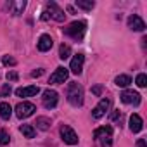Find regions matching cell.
Instances as JSON below:
<instances>
[{
  "label": "cell",
  "instance_id": "obj_1",
  "mask_svg": "<svg viewBox=\"0 0 147 147\" xmlns=\"http://www.w3.org/2000/svg\"><path fill=\"white\" fill-rule=\"evenodd\" d=\"M66 95H67V100H69L71 106L80 107V106L83 104V87L78 85L76 82H71V83L67 85V92H66Z\"/></svg>",
  "mask_w": 147,
  "mask_h": 147
},
{
  "label": "cell",
  "instance_id": "obj_2",
  "mask_svg": "<svg viewBox=\"0 0 147 147\" xmlns=\"http://www.w3.org/2000/svg\"><path fill=\"white\" fill-rule=\"evenodd\" d=\"M85 31H87V23H85V21H73V23L64 30V33H66L67 36H71L73 40H76V42H80V40L85 36Z\"/></svg>",
  "mask_w": 147,
  "mask_h": 147
},
{
  "label": "cell",
  "instance_id": "obj_3",
  "mask_svg": "<svg viewBox=\"0 0 147 147\" xmlns=\"http://www.w3.org/2000/svg\"><path fill=\"white\" fill-rule=\"evenodd\" d=\"M35 111H36V107H35V104H31V102H19V104L16 106V116H18L19 119H26V118L33 116Z\"/></svg>",
  "mask_w": 147,
  "mask_h": 147
},
{
  "label": "cell",
  "instance_id": "obj_4",
  "mask_svg": "<svg viewBox=\"0 0 147 147\" xmlns=\"http://www.w3.org/2000/svg\"><path fill=\"white\" fill-rule=\"evenodd\" d=\"M67 76H69V71H67L66 67L59 66V67L52 73V75H50L49 83H50V85H61V83H64V82L67 80Z\"/></svg>",
  "mask_w": 147,
  "mask_h": 147
},
{
  "label": "cell",
  "instance_id": "obj_5",
  "mask_svg": "<svg viewBox=\"0 0 147 147\" xmlns=\"http://www.w3.org/2000/svg\"><path fill=\"white\" fill-rule=\"evenodd\" d=\"M57 100H59V94H57L55 90L47 88V90L42 94V102H43V106H45L47 109H54V107L57 106Z\"/></svg>",
  "mask_w": 147,
  "mask_h": 147
},
{
  "label": "cell",
  "instance_id": "obj_6",
  "mask_svg": "<svg viewBox=\"0 0 147 147\" xmlns=\"http://www.w3.org/2000/svg\"><path fill=\"white\" fill-rule=\"evenodd\" d=\"M61 137H62L64 144H67V145L78 144V135L75 133V130H73L71 126H67V125H62L61 126Z\"/></svg>",
  "mask_w": 147,
  "mask_h": 147
},
{
  "label": "cell",
  "instance_id": "obj_7",
  "mask_svg": "<svg viewBox=\"0 0 147 147\" xmlns=\"http://www.w3.org/2000/svg\"><path fill=\"white\" fill-rule=\"evenodd\" d=\"M47 14H49V18H52V19H55V21H59V23H62L64 18H66L64 11H62L55 2H49V4H47Z\"/></svg>",
  "mask_w": 147,
  "mask_h": 147
},
{
  "label": "cell",
  "instance_id": "obj_8",
  "mask_svg": "<svg viewBox=\"0 0 147 147\" xmlns=\"http://www.w3.org/2000/svg\"><path fill=\"white\" fill-rule=\"evenodd\" d=\"M121 102H125V104H130V106H138L140 104V94L138 92H133V90H125L121 95Z\"/></svg>",
  "mask_w": 147,
  "mask_h": 147
},
{
  "label": "cell",
  "instance_id": "obj_9",
  "mask_svg": "<svg viewBox=\"0 0 147 147\" xmlns=\"http://www.w3.org/2000/svg\"><path fill=\"white\" fill-rule=\"evenodd\" d=\"M109 107H111V99H102L95 107H94V111H92V116L95 118V119H100L107 111H109Z\"/></svg>",
  "mask_w": 147,
  "mask_h": 147
},
{
  "label": "cell",
  "instance_id": "obj_10",
  "mask_svg": "<svg viewBox=\"0 0 147 147\" xmlns=\"http://www.w3.org/2000/svg\"><path fill=\"white\" fill-rule=\"evenodd\" d=\"M83 62H85V55H83L82 52L73 57L71 66H69V69H71L73 75H82V71H83Z\"/></svg>",
  "mask_w": 147,
  "mask_h": 147
},
{
  "label": "cell",
  "instance_id": "obj_11",
  "mask_svg": "<svg viewBox=\"0 0 147 147\" xmlns=\"http://www.w3.org/2000/svg\"><path fill=\"white\" fill-rule=\"evenodd\" d=\"M128 28L133 30V31H144V30H145V23H144V19H142L140 16L131 14V16L128 18Z\"/></svg>",
  "mask_w": 147,
  "mask_h": 147
},
{
  "label": "cell",
  "instance_id": "obj_12",
  "mask_svg": "<svg viewBox=\"0 0 147 147\" xmlns=\"http://www.w3.org/2000/svg\"><path fill=\"white\" fill-rule=\"evenodd\" d=\"M36 94H40V88H38L36 85L23 87V88H18V90H16V95H18V97H33V95H36Z\"/></svg>",
  "mask_w": 147,
  "mask_h": 147
},
{
  "label": "cell",
  "instance_id": "obj_13",
  "mask_svg": "<svg viewBox=\"0 0 147 147\" xmlns=\"http://www.w3.org/2000/svg\"><path fill=\"white\" fill-rule=\"evenodd\" d=\"M52 45H54V42H52V36H50V35H42V36L38 38V50H40V52L50 50Z\"/></svg>",
  "mask_w": 147,
  "mask_h": 147
},
{
  "label": "cell",
  "instance_id": "obj_14",
  "mask_svg": "<svg viewBox=\"0 0 147 147\" xmlns=\"http://www.w3.org/2000/svg\"><path fill=\"white\" fill-rule=\"evenodd\" d=\"M142 126H144L142 118H140L138 114H131V116H130V130H131L133 133H138V131L142 130Z\"/></svg>",
  "mask_w": 147,
  "mask_h": 147
},
{
  "label": "cell",
  "instance_id": "obj_15",
  "mask_svg": "<svg viewBox=\"0 0 147 147\" xmlns=\"http://www.w3.org/2000/svg\"><path fill=\"white\" fill-rule=\"evenodd\" d=\"M35 125H36V128L38 130H49L50 128V125H52V121H50V118H47V116H38L36 118V121H35Z\"/></svg>",
  "mask_w": 147,
  "mask_h": 147
},
{
  "label": "cell",
  "instance_id": "obj_16",
  "mask_svg": "<svg viewBox=\"0 0 147 147\" xmlns=\"http://www.w3.org/2000/svg\"><path fill=\"white\" fill-rule=\"evenodd\" d=\"M12 114V107L9 102H0V118L2 119H9Z\"/></svg>",
  "mask_w": 147,
  "mask_h": 147
},
{
  "label": "cell",
  "instance_id": "obj_17",
  "mask_svg": "<svg viewBox=\"0 0 147 147\" xmlns=\"http://www.w3.org/2000/svg\"><path fill=\"white\" fill-rule=\"evenodd\" d=\"M11 11H12V14L14 16H18V14H21L23 11H24V7H26V2L23 0V2H9V5H7Z\"/></svg>",
  "mask_w": 147,
  "mask_h": 147
},
{
  "label": "cell",
  "instance_id": "obj_18",
  "mask_svg": "<svg viewBox=\"0 0 147 147\" xmlns=\"http://www.w3.org/2000/svg\"><path fill=\"white\" fill-rule=\"evenodd\" d=\"M114 83H116L118 87H121V88H125V87H128V85L131 83V78H130L128 75H119V76H116V80H114Z\"/></svg>",
  "mask_w": 147,
  "mask_h": 147
},
{
  "label": "cell",
  "instance_id": "obj_19",
  "mask_svg": "<svg viewBox=\"0 0 147 147\" xmlns=\"http://www.w3.org/2000/svg\"><path fill=\"white\" fill-rule=\"evenodd\" d=\"M19 131H21L26 138H33V137H35V133H36V131H35V128H33L31 125H21V126H19Z\"/></svg>",
  "mask_w": 147,
  "mask_h": 147
},
{
  "label": "cell",
  "instance_id": "obj_20",
  "mask_svg": "<svg viewBox=\"0 0 147 147\" xmlns=\"http://www.w3.org/2000/svg\"><path fill=\"white\" fill-rule=\"evenodd\" d=\"M76 5L83 11H92L95 7V2H92V0H88V2L87 0H76Z\"/></svg>",
  "mask_w": 147,
  "mask_h": 147
},
{
  "label": "cell",
  "instance_id": "obj_21",
  "mask_svg": "<svg viewBox=\"0 0 147 147\" xmlns=\"http://www.w3.org/2000/svg\"><path fill=\"white\" fill-rule=\"evenodd\" d=\"M109 133H113V128L107 125V126H100V128H97V130L94 131V137L99 138V137H102V135H109Z\"/></svg>",
  "mask_w": 147,
  "mask_h": 147
},
{
  "label": "cell",
  "instance_id": "obj_22",
  "mask_svg": "<svg viewBox=\"0 0 147 147\" xmlns=\"http://www.w3.org/2000/svg\"><path fill=\"white\" fill-rule=\"evenodd\" d=\"M69 54H71V49H69V45H64V43H62V45L59 47V57L64 61V59H67V57H69Z\"/></svg>",
  "mask_w": 147,
  "mask_h": 147
},
{
  "label": "cell",
  "instance_id": "obj_23",
  "mask_svg": "<svg viewBox=\"0 0 147 147\" xmlns=\"http://www.w3.org/2000/svg\"><path fill=\"white\" fill-rule=\"evenodd\" d=\"M111 135H113V133L99 137V138H100V144H102V147H111V145H113V137H111Z\"/></svg>",
  "mask_w": 147,
  "mask_h": 147
},
{
  "label": "cell",
  "instance_id": "obj_24",
  "mask_svg": "<svg viewBox=\"0 0 147 147\" xmlns=\"http://www.w3.org/2000/svg\"><path fill=\"white\" fill-rule=\"evenodd\" d=\"M135 83H137L140 88H144V87L147 85V76L144 75V73H140V75H137V80H135Z\"/></svg>",
  "mask_w": 147,
  "mask_h": 147
},
{
  "label": "cell",
  "instance_id": "obj_25",
  "mask_svg": "<svg viewBox=\"0 0 147 147\" xmlns=\"http://www.w3.org/2000/svg\"><path fill=\"white\" fill-rule=\"evenodd\" d=\"M9 140H11L9 133H7L5 130H0V145H7V144H9Z\"/></svg>",
  "mask_w": 147,
  "mask_h": 147
},
{
  "label": "cell",
  "instance_id": "obj_26",
  "mask_svg": "<svg viewBox=\"0 0 147 147\" xmlns=\"http://www.w3.org/2000/svg\"><path fill=\"white\" fill-rule=\"evenodd\" d=\"M11 92H12V88H11V85L7 83V85H4L2 88H0V97H9Z\"/></svg>",
  "mask_w": 147,
  "mask_h": 147
},
{
  "label": "cell",
  "instance_id": "obj_27",
  "mask_svg": "<svg viewBox=\"0 0 147 147\" xmlns=\"http://www.w3.org/2000/svg\"><path fill=\"white\" fill-rule=\"evenodd\" d=\"M2 64L4 66H16V59L14 57H9V55H4L2 57Z\"/></svg>",
  "mask_w": 147,
  "mask_h": 147
},
{
  "label": "cell",
  "instance_id": "obj_28",
  "mask_svg": "<svg viewBox=\"0 0 147 147\" xmlns=\"http://www.w3.org/2000/svg\"><path fill=\"white\" fill-rule=\"evenodd\" d=\"M5 78H7V82H18V78H19V75L16 71H9L7 75H5Z\"/></svg>",
  "mask_w": 147,
  "mask_h": 147
},
{
  "label": "cell",
  "instance_id": "obj_29",
  "mask_svg": "<svg viewBox=\"0 0 147 147\" xmlns=\"http://www.w3.org/2000/svg\"><path fill=\"white\" fill-rule=\"evenodd\" d=\"M92 94L97 95V97H100V95H102V85H95V87L92 88Z\"/></svg>",
  "mask_w": 147,
  "mask_h": 147
},
{
  "label": "cell",
  "instance_id": "obj_30",
  "mask_svg": "<svg viewBox=\"0 0 147 147\" xmlns=\"http://www.w3.org/2000/svg\"><path fill=\"white\" fill-rule=\"evenodd\" d=\"M42 75H43V69H35V71L31 73L33 78H38V76H42Z\"/></svg>",
  "mask_w": 147,
  "mask_h": 147
},
{
  "label": "cell",
  "instance_id": "obj_31",
  "mask_svg": "<svg viewBox=\"0 0 147 147\" xmlns=\"http://www.w3.org/2000/svg\"><path fill=\"white\" fill-rule=\"evenodd\" d=\"M118 116H119V111H114V113H113V114H111V119H116V118H118Z\"/></svg>",
  "mask_w": 147,
  "mask_h": 147
},
{
  "label": "cell",
  "instance_id": "obj_32",
  "mask_svg": "<svg viewBox=\"0 0 147 147\" xmlns=\"http://www.w3.org/2000/svg\"><path fill=\"white\" fill-rule=\"evenodd\" d=\"M66 11H67V12H69V14H75V9H73V7H71V5H67V7H66Z\"/></svg>",
  "mask_w": 147,
  "mask_h": 147
}]
</instances>
